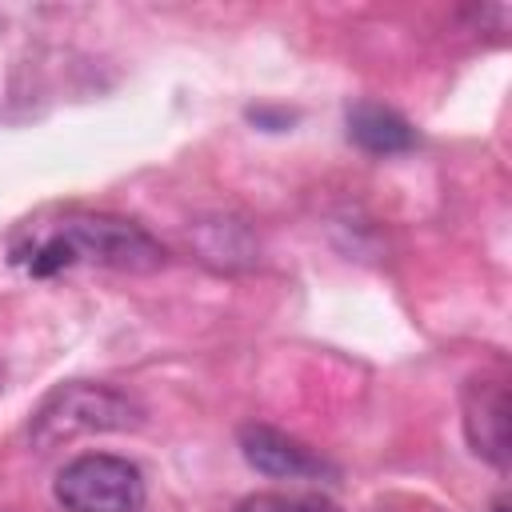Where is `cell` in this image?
<instances>
[{
    "mask_svg": "<svg viewBox=\"0 0 512 512\" xmlns=\"http://www.w3.org/2000/svg\"><path fill=\"white\" fill-rule=\"evenodd\" d=\"M8 260L28 276L44 280L72 264H100L116 272H156L164 268V248L132 220L104 212H68L52 224L24 228L8 244Z\"/></svg>",
    "mask_w": 512,
    "mask_h": 512,
    "instance_id": "1",
    "label": "cell"
},
{
    "mask_svg": "<svg viewBox=\"0 0 512 512\" xmlns=\"http://www.w3.org/2000/svg\"><path fill=\"white\" fill-rule=\"evenodd\" d=\"M140 420L144 408L128 392L100 380H68L40 400V408L28 420V440L36 452H52L80 436L140 428Z\"/></svg>",
    "mask_w": 512,
    "mask_h": 512,
    "instance_id": "2",
    "label": "cell"
},
{
    "mask_svg": "<svg viewBox=\"0 0 512 512\" xmlns=\"http://www.w3.org/2000/svg\"><path fill=\"white\" fill-rule=\"evenodd\" d=\"M56 500L68 512H140L144 508V472L112 452H84L56 472Z\"/></svg>",
    "mask_w": 512,
    "mask_h": 512,
    "instance_id": "3",
    "label": "cell"
},
{
    "mask_svg": "<svg viewBox=\"0 0 512 512\" xmlns=\"http://www.w3.org/2000/svg\"><path fill=\"white\" fill-rule=\"evenodd\" d=\"M464 436L492 468L504 472L512 464V404L504 380L476 376L464 384Z\"/></svg>",
    "mask_w": 512,
    "mask_h": 512,
    "instance_id": "4",
    "label": "cell"
},
{
    "mask_svg": "<svg viewBox=\"0 0 512 512\" xmlns=\"http://www.w3.org/2000/svg\"><path fill=\"white\" fill-rule=\"evenodd\" d=\"M240 452L256 472H264L272 480H336V468L320 452H312L304 440H296L272 424H244Z\"/></svg>",
    "mask_w": 512,
    "mask_h": 512,
    "instance_id": "5",
    "label": "cell"
},
{
    "mask_svg": "<svg viewBox=\"0 0 512 512\" xmlns=\"http://www.w3.org/2000/svg\"><path fill=\"white\" fill-rule=\"evenodd\" d=\"M344 124H348V140L368 156H396L416 144V128L396 108H384L376 100L352 104Z\"/></svg>",
    "mask_w": 512,
    "mask_h": 512,
    "instance_id": "6",
    "label": "cell"
},
{
    "mask_svg": "<svg viewBox=\"0 0 512 512\" xmlns=\"http://www.w3.org/2000/svg\"><path fill=\"white\" fill-rule=\"evenodd\" d=\"M236 512H336V508L324 504V500H312V496H276V492H260V496L240 500Z\"/></svg>",
    "mask_w": 512,
    "mask_h": 512,
    "instance_id": "7",
    "label": "cell"
},
{
    "mask_svg": "<svg viewBox=\"0 0 512 512\" xmlns=\"http://www.w3.org/2000/svg\"><path fill=\"white\" fill-rule=\"evenodd\" d=\"M248 120L252 124H264L268 132H280L292 124V112H268V108H248Z\"/></svg>",
    "mask_w": 512,
    "mask_h": 512,
    "instance_id": "8",
    "label": "cell"
},
{
    "mask_svg": "<svg viewBox=\"0 0 512 512\" xmlns=\"http://www.w3.org/2000/svg\"><path fill=\"white\" fill-rule=\"evenodd\" d=\"M488 512H508V504H504V500H496V504H492Z\"/></svg>",
    "mask_w": 512,
    "mask_h": 512,
    "instance_id": "9",
    "label": "cell"
}]
</instances>
